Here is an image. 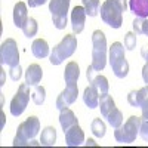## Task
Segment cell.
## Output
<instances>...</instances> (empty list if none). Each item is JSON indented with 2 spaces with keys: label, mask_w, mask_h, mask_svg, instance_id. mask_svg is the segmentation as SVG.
Returning <instances> with one entry per match:
<instances>
[{
  "label": "cell",
  "mask_w": 148,
  "mask_h": 148,
  "mask_svg": "<svg viewBox=\"0 0 148 148\" xmlns=\"http://www.w3.org/2000/svg\"><path fill=\"white\" fill-rule=\"evenodd\" d=\"M127 0H105L101 5V19L111 28H120L123 24V12L127 10Z\"/></svg>",
  "instance_id": "obj_1"
},
{
  "label": "cell",
  "mask_w": 148,
  "mask_h": 148,
  "mask_svg": "<svg viewBox=\"0 0 148 148\" xmlns=\"http://www.w3.org/2000/svg\"><path fill=\"white\" fill-rule=\"evenodd\" d=\"M40 130V120L36 116L28 117L18 126L16 136L14 139V147H24V145H40V142H34L33 139Z\"/></svg>",
  "instance_id": "obj_2"
},
{
  "label": "cell",
  "mask_w": 148,
  "mask_h": 148,
  "mask_svg": "<svg viewBox=\"0 0 148 148\" xmlns=\"http://www.w3.org/2000/svg\"><path fill=\"white\" fill-rule=\"evenodd\" d=\"M126 47L120 42H114L110 46V65L113 68V73L117 79H125L129 74V62L125 56Z\"/></svg>",
  "instance_id": "obj_3"
},
{
  "label": "cell",
  "mask_w": 148,
  "mask_h": 148,
  "mask_svg": "<svg viewBox=\"0 0 148 148\" xmlns=\"http://www.w3.org/2000/svg\"><path fill=\"white\" fill-rule=\"evenodd\" d=\"M107 39L101 30L92 33V67L96 71H102L107 65Z\"/></svg>",
  "instance_id": "obj_4"
},
{
  "label": "cell",
  "mask_w": 148,
  "mask_h": 148,
  "mask_svg": "<svg viewBox=\"0 0 148 148\" xmlns=\"http://www.w3.org/2000/svg\"><path fill=\"white\" fill-rule=\"evenodd\" d=\"M77 49V37L76 34H67L62 40H61L51 53V61L52 65H61L67 58H70Z\"/></svg>",
  "instance_id": "obj_5"
},
{
  "label": "cell",
  "mask_w": 148,
  "mask_h": 148,
  "mask_svg": "<svg viewBox=\"0 0 148 148\" xmlns=\"http://www.w3.org/2000/svg\"><path fill=\"white\" fill-rule=\"evenodd\" d=\"M141 127V117L130 116L120 127L114 130V138L120 144H132L136 141Z\"/></svg>",
  "instance_id": "obj_6"
},
{
  "label": "cell",
  "mask_w": 148,
  "mask_h": 148,
  "mask_svg": "<svg viewBox=\"0 0 148 148\" xmlns=\"http://www.w3.org/2000/svg\"><path fill=\"white\" fill-rule=\"evenodd\" d=\"M70 0H51L49 2V12L52 15V22L55 28L64 30L68 21Z\"/></svg>",
  "instance_id": "obj_7"
},
{
  "label": "cell",
  "mask_w": 148,
  "mask_h": 148,
  "mask_svg": "<svg viewBox=\"0 0 148 148\" xmlns=\"http://www.w3.org/2000/svg\"><path fill=\"white\" fill-rule=\"evenodd\" d=\"M30 95H31L30 93V84H27V83L19 84L15 96L12 98V101H10V114L12 116L19 117L24 111H25L28 101H30Z\"/></svg>",
  "instance_id": "obj_8"
},
{
  "label": "cell",
  "mask_w": 148,
  "mask_h": 148,
  "mask_svg": "<svg viewBox=\"0 0 148 148\" xmlns=\"http://www.w3.org/2000/svg\"><path fill=\"white\" fill-rule=\"evenodd\" d=\"M0 64L9 67H15L19 64L18 45L14 39H6L0 46Z\"/></svg>",
  "instance_id": "obj_9"
},
{
  "label": "cell",
  "mask_w": 148,
  "mask_h": 148,
  "mask_svg": "<svg viewBox=\"0 0 148 148\" xmlns=\"http://www.w3.org/2000/svg\"><path fill=\"white\" fill-rule=\"evenodd\" d=\"M77 95H79V86H77V83H67L65 89L61 92L58 95V98H56V108L61 111V110L70 107L71 104L76 102Z\"/></svg>",
  "instance_id": "obj_10"
},
{
  "label": "cell",
  "mask_w": 148,
  "mask_h": 148,
  "mask_svg": "<svg viewBox=\"0 0 148 148\" xmlns=\"http://www.w3.org/2000/svg\"><path fill=\"white\" fill-rule=\"evenodd\" d=\"M86 77H88L89 83H90L92 86H95V88L98 89V92H99L101 95L108 93V90H110V84H108L107 77L96 74V70L92 67V64L88 67V70H86Z\"/></svg>",
  "instance_id": "obj_11"
},
{
  "label": "cell",
  "mask_w": 148,
  "mask_h": 148,
  "mask_svg": "<svg viewBox=\"0 0 148 148\" xmlns=\"http://www.w3.org/2000/svg\"><path fill=\"white\" fill-rule=\"evenodd\" d=\"M86 9L84 6H76L71 10V27L74 34H80L84 30V21H86Z\"/></svg>",
  "instance_id": "obj_12"
},
{
  "label": "cell",
  "mask_w": 148,
  "mask_h": 148,
  "mask_svg": "<svg viewBox=\"0 0 148 148\" xmlns=\"http://www.w3.org/2000/svg\"><path fill=\"white\" fill-rule=\"evenodd\" d=\"M64 133H65V142L68 147H79L84 142V133L79 126V123H74L71 127L64 130Z\"/></svg>",
  "instance_id": "obj_13"
},
{
  "label": "cell",
  "mask_w": 148,
  "mask_h": 148,
  "mask_svg": "<svg viewBox=\"0 0 148 148\" xmlns=\"http://www.w3.org/2000/svg\"><path fill=\"white\" fill-rule=\"evenodd\" d=\"M99 96L101 95H99V92H98V89L90 84L83 92V101H84L86 107H88L89 110H93V108L99 107Z\"/></svg>",
  "instance_id": "obj_14"
},
{
  "label": "cell",
  "mask_w": 148,
  "mask_h": 148,
  "mask_svg": "<svg viewBox=\"0 0 148 148\" xmlns=\"http://www.w3.org/2000/svg\"><path fill=\"white\" fill-rule=\"evenodd\" d=\"M43 77V70L39 64H31L28 65L25 71V83L30 86H37Z\"/></svg>",
  "instance_id": "obj_15"
},
{
  "label": "cell",
  "mask_w": 148,
  "mask_h": 148,
  "mask_svg": "<svg viewBox=\"0 0 148 148\" xmlns=\"http://www.w3.org/2000/svg\"><path fill=\"white\" fill-rule=\"evenodd\" d=\"M28 21V14H27V5L24 2H18L14 8V24L18 28H22Z\"/></svg>",
  "instance_id": "obj_16"
},
{
  "label": "cell",
  "mask_w": 148,
  "mask_h": 148,
  "mask_svg": "<svg viewBox=\"0 0 148 148\" xmlns=\"http://www.w3.org/2000/svg\"><path fill=\"white\" fill-rule=\"evenodd\" d=\"M129 9L136 18H148V0H129Z\"/></svg>",
  "instance_id": "obj_17"
},
{
  "label": "cell",
  "mask_w": 148,
  "mask_h": 148,
  "mask_svg": "<svg viewBox=\"0 0 148 148\" xmlns=\"http://www.w3.org/2000/svg\"><path fill=\"white\" fill-rule=\"evenodd\" d=\"M74 123H77V119H76V114L73 113V110H70L67 107V108L59 111V125L62 127V130H67Z\"/></svg>",
  "instance_id": "obj_18"
},
{
  "label": "cell",
  "mask_w": 148,
  "mask_h": 148,
  "mask_svg": "<svg viewBox=\"0 0 148 148\" xmlns=\"http://www.w3.org/2000/svg\"><path fill=\"white\" fill-rule=\"evenodd\" d=\"M147 96H148V89L147 88H142L139 90H130L129 95H127V102H129L130 107L141 108V104Z\"/></svg>",
  "instance_id": "obj_19"
},
{
  "label": "cell",
  "mask_w": 148,
  "mask_h": 148,
  "mask_svg": "<svg viewBox=\"0 0 148 148\" xmlns=\"http://www.w3.org/2000/svg\"><path fill=\"white\" fill-rule=\"evenodd\" d=\"M79 76H80L79 64L74 62V61L68 62L67 67H65V71H64V80H65V83H77Z\"/></svg>",
  "instance_id": "obj_20"
},
{
  "label": "cell",
  "mask_w": 148,
  "mask_h": 148,
  "mask_svg": "<svg viewBox=\"0 0 148 148\" xmlns=\"http://www.w3.org/2000/svg\"><path fill=\"white\" fill-rule=\"evenodd\" d=\"M31 52L36 58H46L49 55V45L43 39H36L31 45Z\"/></svg>",
  "instance_id": "obj_21"
},
{
  "label": "cell",
  "mask_w": 148,
  "mask_h": 148,
  "mask_svg": "<svg viewBox=\"0 0 148 148\" xmlns=\"http://www.w3.org/2000/svg\"><path fill=\"white\" fill-rule=\"evenodd\" d=\"M56 142V129L52 126H47L42 130L40 136V145L43 147H53Z\"/></svg>",
  "instance_id": "obj_22"
},
{
  "label": "cell",
  "mask_w": 148,
  "mask_h": 148,
  "mask_svg": "<svg viewBox=\"0 0 148 148\" xmlns=\"http://www.w3.org/2000/svg\"><path fill=\"white\" fill-rule=\"evenodd\" d=\"M113 108H116V102H114L113 98H111V95H108V93L101 95L99 96V110H101V114H102L104 119L108 116V113Z\"/></svg>",
  "instance_id": "obj_23"
},
{
  "label": "cell",
  "mask_w": 148,
  "mask_h": 148,
  "mask_svg": "<svg viewBox=\"0 0 148 148\" xmlns=\"http://www.w3.org/2000/svg\"><path fill=\"white\" fill-rule=\"evenodd\" d=\"M105 119H107V123H108V125L113 126L114 129H117V127H120V126L123 125V114H121V111H120L117 107L111 110Z\"/></svg>",
  "instance_id": "obj_24"
},
{
  "label": "cell",
  "mask_w": 148,
  "mask_h": 148,
  "mask_svg": "<svg viewBox=\"0 0 148 148\" xmlns=\"http://www.w3.org/2000/svg\"><path fill=\"white\" fill-rule=\"evenodd\" d=\"M83 6L86 9V14L89 16H96L99 14V8H101V2L99 0H82Z\"/></svg>",
  "instance_id": "obj_25"
},
{
  "label": "cell",
  "mask_w": 148,
  "mask_h": 148,
  "mask_svg": "<svg viewBox=\"0 0 148 148\" xmlns=\"http://www.w3.org/2000/svg\"><path fill=\"white\" fill-rule=\"evenodd\" d=\"M22 33L25 37H28V39H31V37H34L37 34V31H39V25H37V21L34 18H28V21L25 22V25H24L22 28Z\"/></svg>",
  "instance_id": "obj_26"
},
{
  "label": "cell",
  "mask_w": 148,
  "mask_h": 148,
  "mask_svg": "<svg viewBox=\"0 0 148 148\" xmlns=\"http://www.w3.org/2000/svg\"><path fill=\"white\" fill-rule=\"evenodd\" d=\"M132 27L136 34L148 36V18H136L132 22Z\"/></svg>",
  "instance_id": "obj_27"
},
{
  "label": "cell",
  "mask_w": 148,
  "mask_h": 148,
  "mask_svg": "<svg viewBox=\"0 0 148 148\" xmlns=\"http://www.w3.org/2000/svg\"><path fill=\"white\" fill-rule=\"evenodd\" d=\"M90 129H92V133L95 135L96 138H104L105 136V123L101 120V119H93L92 125H90Z\"/></svg>",
  "instance_id": "obj_28"
},
{
  "label": "cell",
  "mask_w": 148,
  "mask_h": 148,
  "mask_svg": "<svg viewBox=\"0 0 148 148\" xmlns=\"http://www.w3.org/2000/svg\"><path fill=\"white\" fill-rule=\"evenodd\" d=\"M31 99L36 105H42L46 99V89L43 88V86L37 84L34 88V90H33V93H31Z\"/></svg>",
  "instance_id": "obj_29"
},
{
  "label": "cell",
  "mask_w": 148,
  "mask_h": 148,
  "mask_svg": "<svg viewBox=\"0 0 148 148\" xmlns=\"http://www.w3.org/2000/svg\"><path fill=\"white\" fill-rule=\"evenodd\" d=\"M136 42H138L136 34L132 33V31H129V33L125 36V47H126V51H133V49L136 47Z\"/></svg>",
  "instance_id": "obj_30"
},
{
  "label": "cell",
  "mask_w": 148,
  "mask_h": 148,
  "mask_svg": "<svg viewBox=\"0 0 148 148\" xmlns=\"http://www.w3.org/2000/svg\"><path fill=\"white\" fill-rule=\"evenodd\" d=\"M139 136H141L145 142H148V119H141Z\"/></svg>",
  "instance_id": "obj_31"
},
{
  "label": "cell",
  "mask_w": 148,
  "mask_h": 148,
  "mask_svg": "<svg viewBox=\"0 0 148 148\" xmlns=\"http://www.w3.org/2000/svg\"><path fill=\"white\" fill-rule=\"evenodd\" d=\"M9 76H10V79L14 80V82H18V80L21 79V76H22V68H21V65L18 64V65H15V67H10Z\"/></svg>",
  "instance_id": "obj_32"
},
{
  "label": "cell",
  "mask_w": 148,
  "mask_h": 148,
  "mask_svg": "<svg viewBox=\"0 0 148 148\" xmlns=\"http://www.w3.org/2000/svg\"><path fill=\"white\" fill-rule=\"evenodd\" d=\"M141 110H142V119H148V96L142 101Z\"/></svg>",
  "instance_id": "obj_33"
},
{
  "label": "cell",
  "mask_w": 148,
  "mask_h": 148,
  "mask_svg": "<svg viewBox=\"0 0 148 148\" xmlns=\"http://www.w3.org/2000/svg\"><path fill=\"white\" fill-rule=\"evenodd\" d=\"M47 0H28V6L30 8H39L42 5H45Z\"/></svg>",
  "instance_id": "obj_34"
},
{
  "label": "cell",
  "mask_w": 148,
  "mask_h": 148,
  "mask_svg": "<svg viewBox=\"0 0 148 148\" xmlns=\"http://www.w3.org/2000/svg\"><path fill=\"white\" fill-rule=\"evenodd\" d=\"M142 79H144V83H145V88L148 89V64H145L142 67Z\"/></svg>",
  "instance_id": "obj_35"
},
{
  "label": "cell",
  "mask_w": 148,
  "mask_h": 148,
  "mask_svg": "<svg viewBox=\"0 0 148 148\" xmlns=\"http://www.w3.org/2000/svg\"><path fill=\"white\" fill-rule=\"evenodd\" d=\"M141 55H142V58L145 59V64H148V45H145V46L141 49Z\"/></svg>",
  "instance_id": "obj_36"
},
{
  "label": "cell",
  "mask_w": 148,
  "mask_h": 148,
  "mask_svg": "<svg viewBox=\"0 0 148 148\" xmlns=\"http://www.w3.org/2000/svg\"><path fill=\"white\" fill-rule=\"evenodd\" d=\"M0 117H2V126H0V127L3 129V126H5V114H3V111L0 113Z\"/></svg>",
  "instance_id": "obj_37"
},
{
  "label": "cell",
  "mask_w": 148,
  "mask_h": 148,
  "mask_svg": "<svg viewBox=\"0 0 148 148\" xmlns=\"http://www.w3.org/2000/svg\"><path fill=\"white\" fill-rule=\"evenodd\" d=\"M86 145L89 147V145H96V144H95V141H93V139H88V141H86Z\"/></svg>",
  "instance_id": "obj_38"
}]
</instances>
